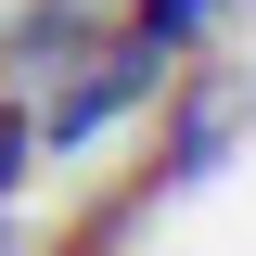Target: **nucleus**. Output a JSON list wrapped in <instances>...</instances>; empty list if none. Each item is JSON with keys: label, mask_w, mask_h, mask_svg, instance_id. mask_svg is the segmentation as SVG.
<instances>
[{"label": "nucleus", "mask_w": 256, "mask_h": 256, "mask_svg": "<svg viewBox=\"0 0 256 256\" xmlns=\"http://www.w3.org/2000/svg\"><path fill=\"white\" fill-rule=\"evenodd\" d=\"M218 13H230V0H141V13H128V38H154V52H180V38H205Z\"/></svg>", "instance_id": "4"}, {"label": "nucleus", "mask_w": 256, "mask_h": 256, "mask_svg": "<svg viewBox=\"0 0 256 256\" xmlns=\"http://www.w3.org/2000/svg\"><path fill=\"white\" fill-rule=\"evenodd\" d=\"M77 64H90V26L77 13H26L0 38V77H77Z\"/></svg>", "instance_id": "3"}, {"label": "nucleus", "mask_w": 256, "mask_h": 256, "mask_svg": "<svg viewBox=\"0 0 256 256\" xmlns=\"http://www.w3.org/2000/svg\"><path fill=\"white\" fill-rule=\"evenodd\" d=\"M154 64H166L154 38H116V52H90V64H77V90L38 116V141H52V154H90V141L128 116V102H154Z\"/></svg>", "instance_id": "2"}, {"label": "nucleus", "mask_w": 256, "mask_h": 256, "mask_svg": "<svg viewBox=\"0 0 256 256\" xmlns=\"http://www.w3.org/2000/svg\"><path fill=\"white\" fill-rule=\"evenodd\" d=\"M244 128H256V77H244V64H218V77H192V90H180L166 154L141 166V180H154V192H205V180L230 166V141H244Z\"/></svg>", "instance_id": "1"}, {"label": "nucleus", "mask_w": 256, "mask_h": 256, "mask_svg": "<svg viewBox=\"0 0 256 256\" xmlns=\"http://www.w3.org/2000/svg\"><path fill=\"white\" fill-rule=\"evenodd\" d=\"M26 154H38V116H26V102H0V205H13V180H26Z\"/></svg>", "instance_id": "5"}]
</instances>
